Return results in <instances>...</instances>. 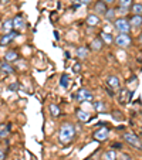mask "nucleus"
I'll list each match as a JSON object with an SVG mask.
<instances>
[{"mask_svg": "<svg viewBox=\"0 0 142 160\" xmlns=\"http://www.w3.org/2000/svg\"><path fill=\"white\" fill-rule=\"evenodd\" d=\"M131 4H132V0H119V7H127V9H129Z\"/></svg>", "mask_w": 142, "mask_h": 160, "instance_id": "bb28decb", "label": "nucleus"}, {"mask_svg": "<svg viewBox=\"0 0 142 160\" xmlns=\"http://www.w3.org/2000/svg\"><path fill=\"white\" fill-rule=\"evenodd\" d=\"M13 28H16V30H24L26 28V20L23 16L18 14L13 18Z\"/></svg>", "mask_w": 142, "mask_h": 160, "instance_id": "0eeeda50", "label": "nucleus"}, {"mask_svg": "<svg viewBox=\"0 0 142 160\" xmlns=\"http://www.w3.org/2000/svg\"><path fill=\"white\" fill-rule=\"evenodd\" d=\"M76 138V126L73 123H63L58 132V139L63 145H68L71 143Z\"/></svg>", "mask_w": 142, "mask_h": 160, "instance_id": "f257e3e1", "label": "nucleus"}, {"mask_svg": "<svg viewBox=\"0 0 142 160\" xmlns=\"http://www.w3.org/2000/svg\"><path fill=\"white\" fill-rule=\"evenodd\" d=\"M4 159H6V152L0 149V160H4Z\"/></svg>", "mask_w": 142, "mask_h": 160, "instance_id": "c756f323", "label": "nucleus"}, {"mask_svg": "<svg viewBox=\"0 0 142 160\" xmlns=\"http://www.w3.org/2000/svg\"><path fill=\"white\" fill-rule=\"evenodd\" d=\"M101 40H103L105 44H109V42H112V36L109 33H105V31H103V33H101Z\"/></svg>", "mask_w": 142, "mask_h": 160, "instance_id": "aec40b11", "label": "nucleus"}, {"mask_svg": "<svg viewBox=\"0 0 142 160\" xmlns=\"http://www.w3.org/2000/svg\"><path fill=\"white\" fill-rule=\"evenodd\" d=\"M10 123H2L0 125V139H6L7 136L10 135Z\"/></svg>", "mask_w": 142, "mask_h": 160, "instance_id": "1a4fd4ad", "label": "nucleus"}, {"mask_svg": "<svg viewBox=\"0 0 142 160\" xmlns=\"http://www.w3.org/2000/svg\"><path fill=\"white\" fill-rule=\"evenodd\" d=\"M132 12L136 16H142V4H139V3L132 4Z\"/></svg>", "mask_w": 142, "mask_h": 160, "instance_id": "b1692460", "label": "nucleus"}, {"mask_svg": "<svg viewBox=\"0 0 142 160\" xmlns=\"http://www.w3.org/2000/svg\"><path fill=\"white\" fill-rule=\"evenodd\" d=\"M108 135H109V129L107 126H103L100 128L98 130L94 132V139L97 140H107L108 139Z\"/></svg>", "mask_w": 142, "mask_h": 160, "instance_id": "423d86ee", "label": "nucleus"}, {"mask_svg": "<svg viewBox=\"0 0 142 160\" xmlns=\"http://www.w3.org/2000/svg\"><path fill=\"white\" fill-rule=\"evenodd\" d=\"M103 2H105V3H112L114 0H103Z\"/></svg>", "mask_w": 142, "mask_h": 160, "instance_id": "e433bc0d", "label": "nucleus"}, {"mask_svg": "<svg viewBox=\"0 0 142 160\" xmlns=\"http://www.w3.org/2000/svg\"><path fill=\"white\" fill-rule=\"evenodd\" d=\"M139 44L142 45V34H141V36H139Z\"/></svg>", "mask_w": 142, "mask_h": 160, "instance_id": "4c0bfd02", "label": "nucleus"}, {"mask_svg": "<svg viewBox=\"0 0 142 160\" xmlns=\"http://www.w3.org/2000/svg\"><path fill=\"white\" fill-rule=\"evenodd\" d=\"M128 91L127 89H122L121 91V97H119V102L122 103V105H125V103L128 102V99H129V94L127 95V97H125V94H127Z\"/></svg>", "mask_w": 142, "mask_h": 160, "instance_id": "4be33fe9", "label": "nucleus"}, {"mask_svg": "<svg viewBox=\"0 0 142 160\" xmlns=\"http://www.w3.org/2000/svg\"><path fill=\"white\" fill-rule=\"evenodd\" d=\"M71 2H73V3H77V2H80V0H71Z\"/></svg>", "mask_w": 142, "mask_h": 160, "instance_id": "58836bf2", "label": "nucleus"}, {"mask_svg": "<svg viewBox=\"0 0 142 160\" xmlns=\"http://www.w3.org/2000/svg\"><path fill=\"white\" fill-rule=\"evenodd\" d=\"M17 87H18L17 84H13V85H10V89H13V91H14V89H17Z\"/></svg>", "mask_w": 142, "mask_h": 160, "instance_id": "f704fd0d", "label": "nucleus"}, {"mask_svg": "<svg viewBox=\"0 0 142 160\" xmlns=\"http://www.w3.org/2000/svg\"><path fill=\"white\" fill-rule=\"evenodd\" d=\"M115 13H117L115 10H107V12H105V17L108 18V20H114V18H115Z\"/></svg>", "mask_w": 142, "mask_h": 160, "instance_id": "cd10ccee", "label": "nucleus"}, {"mask_svg": "<svg viewBox=\"0 0 142 160\" xmlns=\"http://www.w3.org/2000/svg\"><path fill=\"white\" fill-rule=\"evenodd\" d=\"M92 0H80V3H82V4H88V3H91Z\"/></svg>", "mask_w": 142, "mask_h": 160, "instance_id": "473e14b6", "label": "nucleus"}, {"mask_svg": "<svg viewBox=\"0 0 142 160\" xmlns=\"http://www.w3.org/2000/svg\"><path fill=\"white\" fill-rule=\"evenodd\" d=\"M77 115H78V118L81 119V121H88V119H90V113H87V112H84V111H78Z\"/></svg>", "mask_w": 142, "mask_h": 160, "instance_id": "a878e982", "label": "nucleus"}, {"mask_svg": "<svg viewBox=\"0 0 142 160\" xmlns=\"http://www.w3.org/2000/svg\"><path fill=\"white\" fill-rule=\"evenodd\" d=\"M94 9H95V12H97V13H100V14H105V12L108 10V9H107V3H105V2H103V0L97 2Z\"/></svg>", "mask_w": 142, "mask_h": 160, "instance_id": "f8f14e48", "label": "nucleus"}, {"mask_svg": "<svg viewBox=\"0 0 142 160\" xmlns=\"http://www.w3.org/2000/svg\"><path fill=\"white\" fill-rule=\"evenodd\" d=\"M50 113H51L54 118H58V116L61 115V109L58 105H55V103H51L50 105Z\"/></svg>", "mask_w": 142, "mask_h": 160, "instance_id": "f3484780", "label": "nucleus"}, {"mask_svg": "<svg viewBox=\"0 0 142 160\" xmlns=\"http://www.w3.org/2000/svg\"><path fill=\"white\" fill-rule=\"evenodd\" d=\"M77 55H78V58L88 57V48L87 47H80V48L77 50Z\"/></svg>", "mask_w": 142, "mask_h": 160, "instance_id": "6ab92c4d", "label": "nucleus"}, {"mask_svg": "<svg viewBox=\"0 0 142 160\" xmlns=\"http://www.w3.org/2000/svg\"><path fill=\"white\" fill-rule=\"evenodd\" d=\"M129 24H131V27H132V28H139L142 26V16L134 14L132 18L129 20Z\"/></svg>", "mask_w": 142, "mask_h": 160, "instance_id": "9d476101", "label": "nucleus"}, {"mask_svg": "<svg viewBox=\"0 0 142 160\" xmlns=\"http://www.w3.org/2000/svg\"><path fill=\"white\" fill-rule=\"evenodd\" d=\"M94 108L97 109L98 112H104V111H105V105H104L101 101H95V102H94Z\"/></svg>", "mask_w": 142, "mask_h": 160, "instance_id": "393cba45", "label": "nucleus"}, {"mask_svg": "<svg viewBox=\"0 0 142 160\" xmlns=\"http://www.w3.org/2000/svg\"><path fill=\"white\" fill-rule=\"evenodd\" d=\"M17 37V31H10V33H6L2 38H0V45H7L13 41V40Z\"/></svg>", "mask_w": 142, "mask_h": 160, "instance_id": "6e6552de", "label": "nucleus"}, {"mask_svg": "<svg viewBox=\"0 0 142 160\" xmlns=\"http://www.w3.org/2000/svg\"><path fill=\"white\" fill-rule=\"evenodd\" d=\"M121 159H122V160H131V157L128 156V154H122V156H121Z\"/></svg>", "mask_w": 142, "mask_h": 160, "instance_id": "2f4dec72", "label": "nucleus"}, {"mask_svg": "<svg viewBox=\"0 0 142 160\" xmlns=\"http://www.w3.org/2000/svg\"><path fill=\"white\" fill-rule=\"evenodd\" d=\"M104 160H117V153H115L114 149L104 153Z\"/></svg>", "mask_w": 142, "mask_h": 160, "instance_id": "a211bd4d", "label": "nucleus"}, {"mask_svg": "<svg viewBox=\"0 0 142 160\" xmlns=\"http://www.w3.org/2000/svg\"><path fill=\"white\" fill-rule=\"evenodd\" d=\"M18 58V54L14 51V50H10V51L6 52V55H4V61H7V62H14V61H17Z\"/></svg>", "mask_w": 142, "mask_h": 160, "instance_id": "9b49d317", "label": "nucleus"}, {"mask_svg": "<svg viewBox=\"0 0 142 160\" xmlns=\"http://www.w3.org/2000/svg\"><path fill=\"white\" fill-rule=\"evenodd\" d=\"M0 70L3 71V72H6V74H13V72H14V68H13L12 64L7 62V61L0 62Z\"/></svg>", "mask_w": 142, "mask_h": 160, "instance_id": "4468645a", "label": "nucleus"}, {"mask_svg": "<svg viewBox=\"0 0 142 160\" xmlns=\"http://www.w3.org/2000/svg\"><path fill=\"white\" fill-rule=\"evenodd\" d=\"M114 26H115V28H117L119 33H122V34H128L129 33V30H131L129 20H127L125 17L117 18V20L114 21Z\"/></svg>", "mask_w": 142, "mask_h": 160, "instance_id": "f03ea898", "label": "nucleus"}, {"mask_svg": "<svg viewBox=\"0 0 142 160\" xmlns=\"http://www.w3.org/2000/svg\"><path fill=\"white\" fill-rule=\"evenodd\" d=\"M122 145L121 143H112V149H121Z\"/></svg>", "mask_w": 142, "mask_h": 160, "instance_id": "7c9ffc66", "label": "nucleus"}, {"mask_svg": "<svg viewBox=\"0 0 142 160\" xmlns=\"http://www.w3.org/2000/svg\"><path fill=\"white\" fill-rule=\"evenodd\" d=\"M131 42H132V40H131L129 34H118L117 37H115V44L118 45V47H121V48H127V47H129Z\"/></svg>", "mask_w": 142, "mask_h": 160, "instance_id": "20e7f679", "label": "nucleus"}, {"mask_svg": "<svg viewBox=\"0 0 142 160\" xmlns=\"http://www.w3.org/2000/svg\"><path fill=\"white\" fill-rule=\"evenodd\" d=\"M3 30L6 31V33H10V31H13V20H6V21H4Z\"/></svg>", "mask_w": 142, "mask_h": 160, "instance_id": "412c9836", "label": "nucleus"}, {"mask_svg": "<svg viewBox=\"0 0 142 160\" xmlns=\"http://www.w3.org/2000/svg\"><path fill=\"white\" fill-rule=\"evenodd\" d=\"M107 84H108V87L112 88V89H118V88H119V79H118V77H108Z\"/></svg>", "mask_w": 142, "mask_h": 160, "instance_id": "ddd939ff", "label": "nucleus"}, {"mask_svg": "<svg viewBox=\"0 0 142 160\" xmlns=\"http://www.w3.org/2000/svg\"><path fill=\"white\" fill-rule=\"evenodd\" d=\"M128 12H129V9H127V7H119V9H118V13H119V14H127Z\"/></svg>", "mask_w": 142, "mask_h": 160, "instance_id": "c85d7f7f", "label": "nucleus"}, {"mask_svg": "<svg viewBox=\"0 0 142 160\" xmlns=\"http://www.w3.org/2000/svg\"><path fill=\"white\" fill-rule=\"evenodd\" d=\"M80 68H81V67H80L78 64H76V65H74V71H76V72H78V71H80Z\"/></svg>", "mask_w": 142, "mask_h": 160, "instance_id": "72a5a7b5", "label": "nucleus"}, {"mask_svg": "<svg viewBox=\"0 0 142 160\" xmlns=\"http://www.w3.org/2000/svg\"><path fill=\"white\" fill-rule=\"evenodd\" d=\"M103 45H104V41L101 38H95L91 41V48L95 50V51H98V50L103 48Z\"/></svg>", "mask_w": 142, "mask_h": 160, "instance_id": "dca6fc26", "label": "nucleus"}, {"mask_svg": "<svg viewBox=\"0 0 142 160\" xmlns=\"http://www.w3.org/2000/svg\"><path fill=\"white\" fill-rule=\"evenodd\" d=\"M124 140L127 143H129L131 146H134L135 149H138V150H142V142L135 133H131V132L124 133Z\"/></svg>", "mask_w": 142, "mask_h": 160, "instance_id": "7ed1b4c3", "label": "nucleus"}, {"mask_svg": "<svg viewBox=\"0 0 142 160\" xmlns=\"http://www.w3.org/2000/svg\"><path fill=\"white\" fill-rule=\"evenodd\" d=\"M87 24L88 26H98L100 24V17H98V16H95V14H90L87 17Z\"/></svg>", "mask_w": 142, "mask_h": 160, "instance_id": "2eb2a0df", "label": "nucleus"}, {"mask_svg": "<svg viewBox=\"0 0 142 160\" xmlns=\"http://www.w3.org/2000/svg\"><path fill=\"white\" fill-rule=\"evenodd\" d=\"M60 85H61L63 88H68V85H70V78H68V75H67V74H64V75L61 77Z\"/></svg>", "mask_w": 142, "mask_h": 160, "instance_id": "5701e85b", "label": "nucleus"}, {"mask_svg": "<svg viewBox=\"0 0 142 160\" xmlns=\"http://www.w3.org/2000/svg\"><path fill=\"white\" fill-rule=\"evenodd\" d=\"M92 94H91L88 89H85V88H81V89H78V92H77L76 95V99L78 101V102H88V101H92Z\"/></svg>", "mask_w": 142, "mask_h": 160, "instance_id": "39448f33", "label": "nucleus"}, {"mask_svg": "<svg viewBox=\"0 0 142 160\" xmlns=\"http://www.w3.org/2000/svg\"><path fill=\"white\" fill-rule=\"evenodd\" d=\"M0 2H2V3H3V4H6V3H9V0H0Z\"/></svg>", "mask_w": 142, "mask_h": 160, "instance_id": "c9c22d12", "label": "nucleus"}]
</instances>
